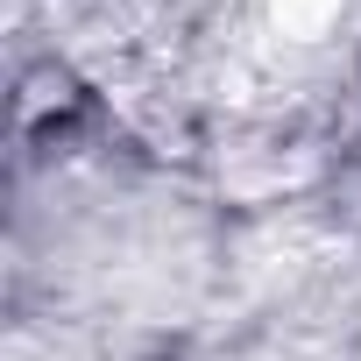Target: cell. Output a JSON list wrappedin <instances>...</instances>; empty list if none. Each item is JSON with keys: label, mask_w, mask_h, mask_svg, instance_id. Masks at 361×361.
<instances>
[{"label": "cell", "mask_w": 361, "mask_h": 361, "mask_svg": "<svg viewBox=\"0 0 361 361\" xmlns=\"http://www.w3.org/2000/svg\"><path fill=\"white\" fill-rule=\"evenodd\" d=\"M269 22H276L290 43H319V36L340 22V0H269Z\"/></svg>", "instance_id": "1"}]
</instances>
